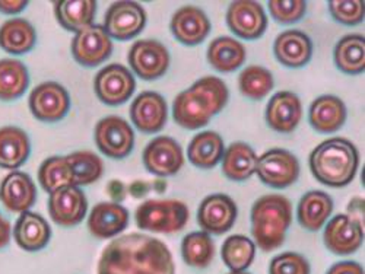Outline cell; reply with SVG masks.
I'll return each instance as SVG.
<instances>
[{
	"instance_id": "obj_1",
	"label": "cell",
	"mask_w": 365,
	"mask_h": 274,
	"mask_svg": "<svg viewBox=\"0 0 365 274\" xmlns=\"http://www.w3.org/2000/svg\"><path fill=\"white\" fill-rule=\"evenodd\" d=\"M97 274H175L170 248L158 238L129 233L104 248Z\"/></svg>"
},
{
	"instance_id": "obj_2",
	"label": "cell",
	"mask_w": 365,
	"mask_h": 274,
	"mask_svg": "<svg viewBox=\"0 0 365 274\" xmlns=\"http://www.w3.org/2000/svg\"><path fill=\"white\" fill-rule=\"evenodd\" d=\"M230 98L227 83L217 76H205L177 95L173 104L175 123L187 130L205 127L220 114Z\"/></svg>"
},
{
	"instance_id": "obj_3",
	"label": "cell",
	"mask_w": 365,
	"mask_h": 274,
	"mask_svg": "<svg viewBox=\"0 0 365 274\" xmlns=\"http://www.w3.org/2000/svg\"><path fill=\"white\" fill-rule=\"evenodd\" d=\"M359 165L356 146L344 137L322 142L310 155L313 176L323 186L341 189L351 184Z\"/></svg>"
},
{
	"instance_id": "obj_4",
	"label": "cell",
	"mask_w": 365,
	"mask_h": 274,
	"mask_svg": "<svg viewBox=\"0 0 365 274\" xmlns=\"http://www.w3.org/2000/svg\"><path fill=\"white\" fill-rule=\"evenodd\" d=\"M291 222V201L281 194L263 196L252 207V233L257 247L264 253L282 246Z\"/></svg>"
},
{
	"instance_id": "obj_5",
	"label": "cell",
	"mask_w": 365,
	"mask_h": 274,
	"mask_svg": "<svg viewBox=\"0 0 365 274\" xmlns=\"http://www.w3.org/2000/svg\"><path fill=\"white\" fill-rule=\"evenodd\" d=\"M189 207L180 200H146L136 209V223L143 231L180 232L189 222Z\"/></svg>"
},
{
	"instance_id": "obj_6",
	"label": "cell",
	"mask_w": 365,
	"mask_h": 274,
	"mask_svg": "<svg viewBox=\"0 0 365 274\" xmlns=\"http://www.w3.org/2000/svg\"><path fill=\"white\" fill-rule=\"evenodd\" d=\"M256 174L263 184L282 190L298 179L299 161L289 150L270 149L257 158Z\"/></svg>"
},
{
	"instance_id": "obj_7",
	"label": "cell",
	"mask_w": 365,
	"mask_h": 274,
	"mask_svg": "<svg viewBox=\"0 0 365 274\" xmlns=\"http://www.w3.org/2000/svg\"><path fill=\"white\" fill-rule=\"evenodd\" d=\"M94 137L101 154L111 159H123L133 150V129L126 120L117 115H108L100 120L96 126Z\"/></svg>"
},
{
	"instance_id": "obj_8",
	"label": "cell",
	"mask_w": 365,
	"mask_h": 274,
	"mask_svg": "<svg viewBox=\"0 0 365 274\" xmlns=\"http://www.w3.org/2000/svg\"><path fill=\"white\" fill-rule=\"evenodd\" d=\"M94 89L101 102L110 107H117L132 98L136 82L126 66L113 63L97 73Z\"/></svg>"
},
{
	"instance_id": "obj_9",
	"label": "cell",
	"mask_w": 365,
	"mask_h": 274,
	"mask_svg": "<svg viewBox=\"0 0 365 274\" xmlns=\"http://www.w3.org/2000/svg\"><path fill=\"white\" fill-rule=\"evenodd\" d=\"M113 53V41L101 25H89L75 34L72 40V56L85 68L103 65Z\"/></svg>"
},
{
	"instance_id": "obj_10",
	"label": "cell",
	"mask_w": 365,
	"mask_h": 274,
	"mask_svg": "<svg viewBox=\"0 0 365 274\" xmlns=\"http://www.w3.org/2000/svg\"><path fill=\"white\" fill-rule=\"evenodd\" d=\"M28 104L37 120L44 121V123H57L69 112L71 97L60 83L44 82L33 89Z\"/></svg>"
},
{
	"instance_id": "obj_11",
	"label": "cell",
	"mask_w": 365,
	"mask_h": 274,
	"mask_svg": "<svg viewBox=\"0 0 365 274\" xmlns=\"http://www.w3.org/2000/svg\"><path fill=\"white\" fill-rule=\"evenodd\" d=\"M132 70L143 80H155L164 76L170 68V53L157 40L136 41L128 56Z\"/></svg>"
},
{
	"instance_id": "obj_12",
	"label": "cell",
	"mask_w": 365,
	"mask_h": 274,
	"mask_svg": "<svg viewBox=\"0 0 365 274\" xmlns=\"http://www.w3.org/2000/svg\"><path fill=\"white\" fill-rule=\"evenodd\" d=\"M146 25V12L136 2H115L104 18V29L110 38L129 41L138 37Z\"/></svg>"
},
{
	"instance_id": "obj_13",
	"label": "cell",
	"mask_w": 365,
	"mask_h": 274,
	"mask_svg": "<svg viewBox=\"0 0 365 274\" xmlns=\"http://www.w3.org/2000/svg\"><path fill=\"white\" fill-rule=\"evenodd\" d=\"M143 165L157 176L175 175L185 165V155L180 143L168 136L152 139L143 150Z\"/></svg>"
},
{
	"instance_id": "obj_14",
	"label": "cell",
	"mask_w": 365,
	"mask_h": 274,
	"mask_svg": "<svg viewBox=\"0 0 365 274\" xmlns=\"http://www.w3.org/2000/svg\"><path fill=\"white\" fill-rule=\"evenodd\" d=\"M227 23L237 37L253 41L264 34L267 16L259 2L238 0L232 2L227 11Z\"/></svg>"
},
{
	"instance_id": "obj_15",
	"label": "cell",
	"mask_w": 365,
	"mask_h": 274,
	"mask_svg": "<svg viewBox=\"0 0 365 274\" xmlns=\"http://www.w3.org/2000/svg\"><path fill=\"white\" fill-rule=\"evenodd\" d=\"M235 201L222 193L207 196L199 206L197 222L200 228L212 235H222L228 232L237 221Z\"/></svg>"
},
{
	"instance_id": "obj_16",
	"label": "cell",
	"mask_w": 365,
	"mask_h": 274,
	"mask_svg": "<svg viewBox=\"0 0 365 274\" xmlns=\"http://www.w3.org/2000/svg\"><path fill=\"white\" fill-rule=\"evenodd\" d=\"M88 200L78 186L60 189L48 197V213L58 226L72 228L79 225L86 216Z\"/></svg>"
},
{
	"instance_id": "obj_17",
	"label": "cell",
	"mask_w": 365,
	"mask_h": 274,
	"mask_svg": "<svg viewBox=\"0 0 365 274\" xmlns=\"http://www.w3.org/2000/svg\"><path fill=\"white\" fill-rule=\"evenodd\" d=\"M324 246L336 255L354 254L364 242V228L349 215L334 216L324 228Z\"/></svg>"
},
{
	"instance_id": "obj_18",
	"label": "cell",
	"mask_w": 365,
	"mask_h": 274,
	"mask_svg": "<svg viewBox=\"0 0 365 274\" xmlns=\"http://www.w3.org/2000/svg\"><path fill=\"white\" fill-rule=\"evenodd\" d=\"M168 107L165 100L157 94L146 90L130 105V118L135 127L145 135H155L167 125Z\"/></svg>"
},
{
	"instance_id": "obj_19",
	"label": "cell",
	"mask_w": 365,
	"mask_h": 274,
	"mask_svg": "<svg viewBox=\"0 0 365 274\" xmlns=\"http://www.w3.org/2000/svg\"><path fill=\"white\" fill-rule=\"evenodd\" d=\"M170 28L175 40L181 44L197 46L207 38L212 25L202 9L182 6L173 15Z\"/></svg>"
},
{
	"instance_id": "obj_20",
	"label": "cell",
	"mask_w": 365,
	"mask_h": 274,
	"mask_svg": "<svg viewBox=\"0 0 365 274\" xmlns=\"http://www.w3.org/2000/svg\"><path fill=\"white\" fill-rule=\"evenodd\" d=\"M273 53L278 62L289 69L306 66L313 56V43L299 29H288L279 34L273 44Z\"/></svg>"
},
{
	"instance_id": "obj_21",
	"label": "cell",
	"mask_w": 365,
	"mask_h": 274,
	"mask_svg": "<svg viewBox=\"0 0 365 274\" xmlns=\"http://www.w3.org/2000/svg\"><path fill=\"white\" fill-rule=\"evenodd\" d=\"M0 201L9 211H28L37 201V187L33 178L21 171L8 174L0 184Z\"/></svg>"
},
{
	"instance_id": "obj_22",
	"label": "cell",
	"mask_w": 365,
	"mask_h": 274,
	"mask_svg": "<svg viewBox=\"0 0 365 274\" xmlns=\"http://www.w3.org/2000/svg\"><path fill=\"white\" fill-rule=\"evenodd\" d=\"M301 117V100L289 90H282L273 95L266 107L267 125L278 133H292L299 125Z\"/></svg>"
},
{
	"instance_id": "obj_23",
	"label": "cell",
	"mask_w": 365,
	"mask_h": 274,
	"mask_svg": "<svg viewBox=\"0 0 365 274\" xmlns=\"http://www.w3.org/2000/svg\"><path fill=\"white\" fill-rule=\"evenodd\" d=\"M129 210L120 203H98L88 219V229L98 239H110L129 225Z\"/></svg>"
},
{
	"instance_id": "obj_24",
	"label": "cell",
	"mask_w": 365,
	"mask_h": 274,
	"mask_svg": "<svg viewBox=\"0 0 365 274\" xmlns=\"http://www.w3.org/2000/svg\"><path fill=\"white\" fill-rule=\"evenodd\" d=\"M14 238L24 251L37 253L48 246L51 229L38 213L24 211L14 226Z\"/></svg>"
},
{
	"instance_id": "obj_25",
	"label": "cell",
	"mask_w": 365,
	"mask_h": 274,
	"mask_svg": "<svg viewBox=\"0 0 365 274\" xmlns=\"http://www.w3.org/2000/svg\"><path fill=\"white\" fill-rule=\"evenodd\" d=\"M346 107L344 101L334 95H322L313 101L309 118L312 127L323 135H330L342 129L346 121Z\"/></svg>"
},
{
	"instance_id": "obj_26",
	"label": "cell",
	"mask_w": 365,
	"mask_h": 274,
	"mask_svg": "<svg viewBox=\"0 0 365 274\" xmlns=\"http://www.w3.org/2000/svg\"><path fill=\"white\" fill-rule=\"evenodd\" d=\"M333 211V200L324 191H309L298 203L297 216L299 225L310 232H317L324 226Z\"/></svg>"
},
{
	"instance_id": "obj_27",
	"label": "cell",
	"mask_w": 365,
	"mask_h": 274,
	"mask_svg": "<svg viewBox=\"0 0 365 274\" xmlns=\"http://www.w3.org/2000/svg\"><path fill=\"white\" fill-rule=\"evenodd\" d=\"M31 154V142L28 135L14 126L0 129V168L18 169Z\"/></svg>"
},
{
	"instance_id": "obj_28",
	"label": "cell",
	"mask_w": 365,
	"mask_h": 274,
	"mask_svg": "<svg viewBox=\"0 0 365 274\" xmlns=\"http://www.w3.org/2000/svg\"><path fill=\"white\" fill-rule=\"evenodd\" d=\"M257 157L253 147L245 142H235L228 146L222 158L224 175L235 182L250 179L256 174Z\"/></svg>"
},
{
	"instance_id": "obj_29",
	"label": "cell",
	"mask_w": 365,
	"mask_h": 274,
	"mask_svg": "<svg viewBox=\"0 0 365 274\" xmlns=\"http://www.w3.org/2000/svg\"><path fill=\"white\" fill-rule=\"evenodd\" d=\"M224 139L217 132H202L196 135L187 149L189 161L200 169L215 168L224 158Z\"/></svg>"
},
{
	"instance_id": "obj_30",
	"label": "cell",
	"mask_w": 365,
	"mask_h": 274,
	"mask_svg": "<svg viewBox=\"0 0 365 274\" xmlns=\"http://www.w3.org/2000/svg\"><path fill=\"white\" fill-rule=\"evenodd\" d=\"M246 47L232 37H218L207 48V62L221 73H231L245 65Z\"/></svg>"
},
{
	"instance_id": "obj_31",
	"label": "cell",
	"mask_w": 365,
	"mask_h": 274,
	"mask_svg": "<svg viewBox=\"0 0 365 274\" xmlns=\"http://www.w3.org/2000/svg\"><path fill=\"white\" fill-rule=\"evenodd\" d=\"M36 43L37 33L26 19L12 18L0 26V47L9 54H26L36 47Z\"/></svg>"
},
{
	"instance_id": "obj_32",
	"label": "cell",
	"mask_w": 365,
	"mask_h": 274,
	"mask_svg": "<svg viewBox=\"0 0 365 274\" xmlns=\"http://www.w3.org/2000/svg\"><path fill=\"white\" fill-rule=\"evenodd\" d=\"M97 15V2L93 0H62L56 4V18L66 31L79 33L93 25Z\"/></svg>"
},
{
	"instance_id": "obj_33",
	"label": "cell",
	"mask_w": 365,
	"mask_h": 274,
	"mask_svg": "<svg viewBox=\"0 0 365 274\" xmlns=\"http://www.w3.org/2000/svg\"><path fill=\"white\" fill-rule=\"evenodd\" d=\"M29 85L26 66L14 58L0 60V101L19 100Z\"/></svg>"
},
{
	"instance_id": "obj_34",
	"label": "cell",
	"mask_w": 365,
	"mask_h": 274,
	"mask_svg": "<svg viewBox=\"0 0 365 274\" xmlns=\"http://www.w3.org/2000/svg\"><path fill=\"white\" fill-rule=\"evenodd\" d=\"M334 63L346 75H359L365 70V38L359 34L344 37L334 48Z\"/></svg>"
},
{
	"instance_id": "obj_35",
	"label": "cell",
	"mask_w": 365,
	"mask_h": 274,
	"mask_svg": "<svg viewBox=\"0 0 365 274\" xmlns=\"http://www.w3.org/2000/svg\"><path fill=\"white\" fill-rule=\"evenodd\" d=\"M181 255L187 265L206 268L215 255V243L207 232H192L181 242Z\"/></svg>"
},
{
	"instance_id": "obj_36",
	"label": "cell",
	"mask_w": 365,
	"mask_h": 274,
	"mask_svg": "<svg viewBox=\"0 0 365 274\" xmlns=\"http://www.w3.org/2000/svg\"><path fill=\"white\" fill-rule=\"evenodd\" d=\"M38 181L44 191L54 193L60 189L75 186L73 171L66 157L47 158L38 169Z\"/></svg>"
},
{
	"instance_id": "obj_37",
	"label": "cell",
	"mask_w": 365,
	"mask_h": 274,
	"mask_svg": "<svg viewBox=\"0 0 365 274\" xmlns=\"http://www.w3.org/2000/svg\"><path fill=\"white\" fill-rule=\"evenodd\" d=\"M221 254L231 271H246L256 257V246L245 235H232L225 239Z\"/></svg>"
},
{
	"instance_id": "obj_38",
	"label": "cell",
	"mask_w": 365,
	"mask_h": 274,
	"mask_svg": "<svg viewBox=\"0 0 365 274\" xmlns=\"http://www.w3.org/2000/svg\"><path fill=\"white\" fill-rule=\"evenodd\" d=\"M273 85L275 82H273L272 73L266 68L257 65L246 68L238 76V88L241 94L253 101H260L269 95Z\"/></svg>"
},
{
	"instance_id": "obj_39",
	"label": "cell",
	"mask_w": 365,
	"mask_h": 274,
	"mask_svg": "<svg viewBox=\"0 0 365 274\" xmlns=\"http://www.w3.org/2000/svg\"><path fill=\"white\" fill-rule=\"evenodd\" d=\"M72 171H73V181L75 186H89L93 182L98 181L104 172V164L100 157H97L94 152L89 150H79L73 152L69 157H66Z\"/></svg>"
},
{
	"instance_id": "obj_40",
	"label": "cell",
	"mask_w": 365,
	"mask_h": 274,
	"mask_svg": "<svg viewBox=\"0 0 365 274\" xmlns=\"http://www.w3.org/2000/svg\"><path fill=\"white\" fill-rule=\"evenodd\" d=\"M267 6L272 18L282 25L298 22L307 12V4L304 0H288V2L270 0Z\"/></svg>"
},
{
	"instance_id": "obj_41",
	"label": "cell",
	"mask_w": 365,
	"mask_h": 274,
	"mask_svg": "<svg viewBox=\"0 0 365 274\" xmlns=\"http://www.w3.org/2000/svg\"><path fill=\"white\" fill-rule=\"evenodd\" d=\"M333 19L352 26L364 21V4L359 0H330L327 4Z\"/></svg>"
},
{
	"instance_id": "obj_42",
	"label": "cell",
	"mask_w": 365,
	"mask_h": 274,
	"mask_svg": "<svg viewBox=\"0 0 365 274\" xmlns=\"http://www.w3.org/2000/svg\"><path fill=\"white\" fill-rule=\"evenodd\" d=\"M310 263L298 253H284L270 261L269 274H310Z\"/></svg>"
},
{
	"instance_id": "obj_43",
	"label": "cell",
	"mask_w": 365,
	"mask_h": 274,
	"mask_svg": "<svg viewBox=\"0 0 365 274\" xmlns=\"http://www.w3.org/2000/svg\"><path fill=\"white\" fill-rule=\"evenodd\" d=\"M327 274H364V268L356 261H339L329 268Z\"/></svg>"
},
{
	"instance_id": "obj_44",
	"label": "cell",
	"mask_w": 365,
	"mask_h": 274,
	"mask_svg": "<svg viewBox=\"0 0 365 274\" xmlns=\"http://www.w3.org/2000/svg\"><path fill=\"white\" fill-rule=\"evenodd\" d=\"M107 194L111 197L113 203H121L126 199L128 190H126V186L120 179H113L107 186Z\"/></svg>"
},
{
	"instance_id": "obj_45",
	"label": "cell",
	"mask_w": 365,
	"mask_h": 274,
	"mask_svg": "<svg viewBox=\"0 0 365 274\" xmlns=\"http://www.w3.org/2000/svg\"><path fill=\"white\" fill-rule=\"evenodd\" d=\"M26 6H28V2H24V0H18V2H15V0H8V2L0 0V12L5 15L21 14Z\"/></svg>"
},
{
	"instance_id": "obj_46",
	"label": "cell",
	"mask_w": 365,
	"mask_h": 274,
	"mask_svg": "<svg viewBox=\"0 0 365 274\" xmlns=\"http://www.w3.org/2000/svg\"><path fill=\"white\" fill-rule=\"evenodd\" d=\"M11 233H12V226L9 221L5 219L2 213H0V250H4L9 246Z\"/></svg>"
},
{
	"instance_id": "obj_47",
	"label": "cell",
	"mask_w": 365,
	"mask_h": 274,
	"mask_svg": "<svg viewBox=\"0 0 365 274\" xmlns=\"http://www.w3.org/2000/svg\"><path fill=\"white\" fill-rule=\"evenodd\" d=\"M152 190V184L146 181H133L129 186V194L135 199H143Z\"/></svg>"
},
{
	"instance_id": "obj_48",
	"label": "cell",
	"mask_w": 365,
	"mask_h": 274,
	"mask_svg": "<svg viewBox=\"0 0 365 274\" xmlns=\"http://www.w3.org/2000/svg\"><path fill=\"white\" fill-rule=\"evenodd\" d=\"M165 189H167V184H165L164 181H161V179L155 181L154 184H152V190H155V191L160 193V194H163V193L165 191Z\"/></svg>"
},
{
	"instance_id": "obj_49",
	"label": "cell",
	"mask_w": 365,
	"mask_h": 274,
	"mask_svg": "<svg viewBox=\"0 0 365 274\" xmlns=\"http://www.w3.org/2000/svg\"><path fill=\"white\" fill-rule=\"evenodd\" d=\"M228 274H250V273H247V271H231Z\"/></svg>"
}]
</instances>
